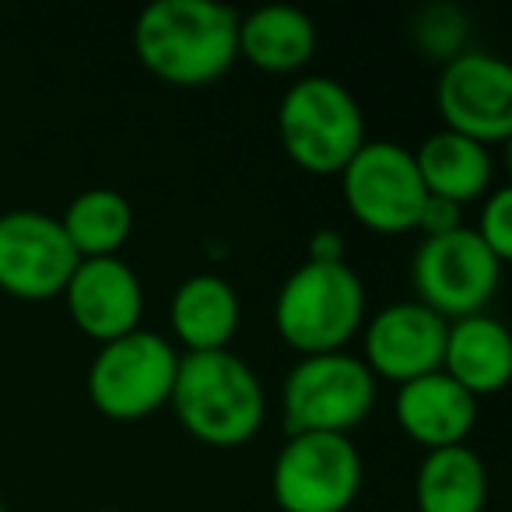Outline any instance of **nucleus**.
<instances>
[{"label":"nucleus","mask_w":512,"mask_h":512,"mask_svg":"<svg viewBox=\"0 0 512 512\" xmlns=\"http://www.w3.org/2000/svg\"><path fill=\"white\" fill-rule=\"evenodd\" d=\"M344 253H348V242H344V235L337 228H316L309 235V246H306L309 264H348Z\"/></svg>","instance_id":"24"},{"label":"nucleus","mask_w":512,"mask_h":512,"mask_svg":"<svg viewBox=\"0 0 512 512\" xmlns=\"http://www.w3.org/2000/svg\"><path fill=\"white\" fill-rule=\"evenodd\" d=\"M488 467L470 446L432 449L414 474V512H484Z\"/></svg>","instance_id":"19"},{"label":"nucleus","mask_w":512,"mask_h":512,"mask_svg":"<svg viewBox=\"0 0 512 512\" xmlns=\"http://www.w3.org/2000/svg\"><path fill=\"white\" fill-rule=\"evenodd\" d=\"M278 141L306 176L330 179L341 176L369 137L351 88L327 74H309L281 95Z\"/></svg>","instance_id":"4"},{"label":"nucleus","mask_w":512,"mask_h":512,"mask_svg":"<svg viewBox=\"0 0 512 512\" xmlns=\"http://www.w3.org/2000/svg\"><path fill=\"white\" fill-rule=\"evenodd\" d=\"M449 323L421 302H390L362 327V362L376 379L404 386L442 369Z\"/></svg>","instance_id":"12"},{"label":"nucleus","mask_w":512,"mask_h":512,"mask_svg":"<svg viewBox=\"0 0 512 512\" xmlns=\"http://www.w3.org/2000/svg\"><path fill=\"white\" fill-rule=\"evenodd\" d=\"M393 414L400 432L432 453V449L467 446L477 421V400L439 369L397 386Z\"/></svg>","instance_id":"14"},{"label":"nucleus","mask_w":512,"mask_h":512,"mask_svg":"<svg viewBox=\"0 0 512 512\" xmlns=\"http://www.w3.org/2000/svg\"><path fill=\"white\" fill-rule=\"evenodd\" d=\"M474 232L502 264H509L512 260V190L509 186H495V190L484 197Z\"/></svg>","instance_id":"21"},{"label":"nucleus","mask_w":512,"mask_h":512,"mask_svg":"<svg viewBox=\"0 0 512 512\" xmlns=\"http://www.w3.org/2000/svg\"><path fill=\"white\" fill-rule=\"evenodd\" d=\"M169 407L186 435L211 449L246 446L267 418L264 383L232 348L179 355Z\"/></svg>","instance_id":"2"},{"label":"nucleus","mask_w":512,"mask_h":512,"mask_svg":"<svg viewBox=\"0 0 512 512\" xmlns=\"http://www.w3.org/2000/svg\"><path fill=\"white\" fill-rule=\"evenodd\" d=\"M362 453L351 435H288L271 467L281 512H348L362 491Z\"/></svg>","instance_id":"8"},{"label":"nucleus","mask_w":512,"mask_h":512,"mask_svg":"<svg viewBox=\"0 0 512 512\" xmlns=\"http://www.w3.org/2000/svg\"><path fill=\"white\" fill-rule=\"evenodd\" d=\"M337 179L344 207L362 228L376 235L414 232L428 193L414 155L397 141H365Z\"/></svg>","instance_id":"9"},{"label":"nucleus","mask_w":512,"mask_h":512,"mask_svg":"<svg viewBox=\"0 0 512 512\" xmlns=\"http://www.w3.org/2000/svg\"><path fill=\"white\" fill-rule=\"evenodd\" d=\"M418 25V43L425 53H435L442 60H453L456 53H463V18L453 8H432L421 15Z\"/></svg>","instance_id":"22"},{"label":"nucleus","mask_w":512,"mask_h":512,"mask_svg":"<svg viewBox=\"0 0 512 512\" xmlns=\"http://www.w3.org/2000/svg\"><path fill=\"white\" fill-rule=\"evenodd\" d=\"M320 46L316 22L299 8L271 4L239 18V60L264 74H295L309 67Z\"/></svg>","instance_id":"18"},{"label":"nucleus","mask_w":512,"mask_h":512,"mask_svg":"<svg viewBox=\"0 0 512 512\" xmlns=\"http://www.w3.org/2000/svg\"><path fill=\"white\" fill-rule=\"evenodd\" d=\"M376 407V376L348 351L309 355L281 383L288 435H351Z\"/></svg>","instance_id":"5"},{"label":"nucleus","mask_w":512,"mask_h":512,"mask_svg":"<svg viewBox=\"0 0 512 512\" xmlns=\"http://www.w3.org/2000/svg\"><path fill=\"white\" fill-rule=\"evenodd\" d=\"M442 372L474 400L505 390L512 379V337L491 313L463 316L446 330Z\"/></svg>","instance_id":"16"},{"label":"nucleus","mask_w":512,"mask_h":512,"mask_svg":"<svg viewBox=\"0 0 512 512\" xmlns=\"http://www.w3.org/2000/svg\"><path fill=\"white\" fill-rule=\"evenodd\" d=\"M502 267V260L477 239L470 225L435 239H421L411 264L414 302L432 309L446 323L488 313L502 285Z\"/></svg>","instance_id":"7"},{"label":"nucleus","mask_w":512,"mask_h":512,"mask_svg":"<svg viewBox=\"0 0 512 512\" xmlns=\"http://www.w3.org/2000/svg\"><path fill=\"white\" fill-rule=\"evenodd\" d=\"M460 225H463V207L449 204V200H439V197H425L414 232H421V239H435V235H446Z\"/></svg>","instance_id":"23"},{"label":"nucleus","mask_w":512,"mask_h":512,"mask_svg":"<svg viewBox=\"0 0 512 512\" xmlns=\"http://www.w3.org/2000/svg\"><path fill=\"white\" fill-rule=\"evenodd\" d=\"M78 267L60 218L43 211L0 214V292L18 302H50L64 295Z\"/></svg>","instance_id":"11"},{"label":"nucleus","mask_w":512,"mask_h":512,"mask_svg":"<svg viewBox=\"0 0 512 512\" xmlns=\"http://www.w3.org/2000/svg\"><path fill=\"white\" fill-rule=\"evenodd\" d=\"M0 512H8V509H4V505H0Z\"/></svg>","instance_id":"26"},{"label":"nucleus","mask_w":512,"mask_h":512,"mask_svg":"<svg viewBox=\"0 0 512 512\" xmlns=\"http://www.w3.org/2000/svg\"><path fill=\"white\" fill-rule=\"evenodd\" d=\"M179 351L155 330L109 341L88 365V400L109 421H141L162 411L176 383Z\"/></svg>","instance_id":"6"},{"label":"nucleus","mask_w":512,"mask_h":512,"mask_svg":"<svg viewBox=\"0 0 512 512\" xmlns=\"http://www.w3.org/2000/svg\"><path fill=\"white\" fill-rule=\"evenodd\" d=\"M239 18L218 0H155L134 22V57L172 88H207L239 60Z\"/></svg>","instance_id":"1"},{"label":"nucleus","mask_w":512,"mask_h":512,"mask_svg":"<svg viewBox=\"0 0 512 512\" xmlns=\"http://www.w3.org/2000/svg\"><path fill=\"white\" fill-rule=\"evenodd\" d=\"M239 323V292L221 274H193L172 292L169 327L172 337L183 344V355L228 351L232 337L239 334Z\"/></svg>","instance_id":"15"},{"label":"nucleus","mask_w":512,"mask_h":512,"mask_svg":"<svg viewBox=\"0 0 512 512\" xmlns=\"http://www.w3.org/2000/svg\"><path fill=\"white\" fill-rule=\"evenodd\" d=\"M442 130L495 148L512 137V67L502 57L463 50L442 64L435 85Z\"/></svg>","instance_id":"10"},{"label":"nucleus","mask_w":512,"mask_h":512,"mask_svg":"<svg viewBox=\"0 0 512 512\" xmlns=\"http://www.w3.org/2000/svg\"><path fill=\"white\" fill-rule=\"evenodd\" d=\"M365 327V285L351 264H302L274 299V330L299 358L344 351Z\"/></svg>","instance_id":"3"},{"label":"nucleus","mask_w":512,"mask_h":512,"mask_svg":"<svg viewBox=\"0 0 512 512\" xmlns=\"http://www.w3.org/2000/svg\"><path fill=\"white\" fill-rule=\"evenodd\" d=\"M99 512H123V509H99Z\"/></svg>","instance_id":"25"},{"label":"nucleus","mask_w":512,"mask_h":512,"mask_svg":"<svg viewBox=\"0 0 512 512\" xmlns=\"http://www.w3.org/2000/svg\"><path fill=\"white\" fill-rule=\"evenodd\" d=\"M64 302L74 327L99 348L141 330L144 288L137 271L120 256L78 260L64 288Z\"/></svg>","instance_id":"13"},{"label":"nucleus","mask_w":512,"mask_h":512,"mask_svg":"<svg viewBox=\"0 0 512 512\" xmlns=\"http://www.w3.org/2000/svg\"><path fill=\"white\" fill-rule=\"evenodd\" d=\"M60 228H64L78 260L120 256V249L127 246L130 232H134V207L120 190L92 186V190H81L67 204Z\"/></svg>","instance_id":"20"},{"label":"nucleus","mask_w":512,"mask_h":512,"mask_svg":"<svg viewBox=\"0 0 512 512\" xmlns=\"http://www.w3.org/2000/svg\"><path fill=\"white\" fill-rule=\"evenodd\" d=\"M411 155L428 197H439L463 207L495 190V158H491V148L470 141V137H460L453 130H435Z\"/></svg>","instance_id":"17"}]
</instances>
